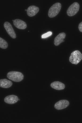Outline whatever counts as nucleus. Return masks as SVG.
I'll list each match as a JSON object with an SVG mask.
<instances>
[{
  "label": "nucleus",
  "mask_w": 82,
  "mask_h": 123,
  "mask_svg": "<svg viewBox=\"0 0 82 123\" xmlns=\"http://www.w3.org/2000/svg\"><path fill=\"white\" fill-rule=\"evenodd\" d=\"M13 24L17 28L21 29H24L26 28L27 26L26 23L23 21L19 19L14 20Z\"/></svg>",
  "instance_id": "nucleus-7"
},
{
  "label": "nucleus",
  "mask_w": 82,
  "mask_h": 123,
  "mask_svg": "<svg viewBox=\"0 0 82 123\" xmlns=\"http://www.w3.org/2000/svg\"><path fill=\"white\" fill-rule=\"evenodd\" d=\"M79 5L77 2H75L71 4L68 9L67 13L70 16H72L75 15L79 11Z\"/></svg>",
  "instance_id": "nucleus-4"
},
{
  "label": "nucleus",
  "mask_w": 82,
  "mask_h": 123,
  "mask_svg": "<svg viewBox=\"0 0 82 123\" xmlns=\"http://www.w3.org/2000/svg\"><path fill=\"white\" fill-rule=\"evenodd\" d=\"M66 35L65 33L62 32L59 34L55 38L54 41V44L56 46L59 45L64 42Z\"/></svg>",
  "instance_id": "nucleus-10"
},
{
  "label": "nucleus",
  "mask_w": 82,
  "mask_h": 123,
  "mask_svg": "<svg viewBox=\"0 0 82 123\" xmlns=\"http://www.w3.org/2000/svg\"><path fill=\"white\" fill-rule=\"evenodd\" d=\"M69 105V101L66 100H60L56 103L54 107L55 109L58 110L65 109Z\"/></svg>",
  "instance_id": "nucleus-6"
},
{
  "label": "nucleus",
  "mask_w": 82,
  "mask_h": 123,
  "mask_svg": "<svg viewBox=\"0 0 82 123\" xmlns=\"http://www.w3.org/2000/svg\"><path fill=\"white\" fill-rule=\"evenodd\" d=\"M78 27L79 31L82 32V22L79 24Z\"/></svg>",
  "instance_id": "nucleus-15"
},
{
  "label": "nucleus",
  "mask_w": 82,
  "mask_h": 123,
  "mask_svg": "<svg viewBox=\"0 0 82 123\" xmlns=\"http://www.w3.org/2000/svg\"><path fill=\"white\" fill-rule=\"evenodd\" d=\"M4 27L7 32L10 36L13 38L16 37L15 32L11 24L8 22H5L4 24Z\"/></svg>",
  "instance_id": "nucleus-5"
},
{
  "label": "nucleus",
  "mask_w": 82,
  "mask_h": 123,
  "mask_svg": "<svg viewBox=\"0 0 82 123\" xmlns=\"http://www.w3.org/2000/svg\"><path fill=\"white\" fill-rule=\"evenodd\" d=\"M39 8L34 5H31L29 6L27 10V14L30 17H32L36 15L38 12Z\"/></svg>",
  "instance_id": "nucleus-9"
},
{
  "label": "nucleus",
  "mask_w": 82,
  "mask_h": 123,
  "mask_svg": "<svg viewBox=\"0 0 82 123\" xmlns=\"http://www.w3.org/2000/svg\"><path fill=\"white\" fill-rule=\"evenodd\" d=\"M50 86L52 88L57 90H62L65 88V84L59 81H55L51 83Z\"/></svg>",
  "instance_id": "nucleus-11"
},
{
  "label": "nucleus",
  "mask_w": 82,
  "mask_h": 123,
  "mask_svg": "<svg viewBox=\"0 0 82 123\" xmlns=\"http://www.w3.org/2000/svg\"><path fill=\"white\" fill-rule=\"evenodd\" d=\"M82 59V54L79 51L76 50L71 53L69 60L72 64L77 65L80 62Z\"/></svg>",
  "instance_id": "nucleus-2"
},
{
  "label": "nucleus",
  "mask_w": 82,
  "mask_h": 123,
  "mask_svg": "<svg viewBox=\"0 0 82 123\" xmlns=\"http://www.w3.org/2000/svg\"><path fill=\"white\" fill-rule=\"evenodd\" d=\"M8 47L7 42L4 39L0 38V47L3 49H6Z\"/></svg>",
  "instance_id": "nucleus-13"
},
{
  "label": "nucleus",
  "mask_w": 82,
  "mask_h": 123,
  "mask_svg": "<svg viewBox=\"0 0 82 123\" xmlns=\"http://www.w3.org/2000/svg\"><path fill=\"white\" fill-rule=\"evenodd\" d=\"M20 99H18V101H20Z\"/></svg>",
  "instance_id": "nucleus-17"
},
{
  "label": "nucleus",
  "mask_w": 82,
  "mask_h": 123,
  "mask_svg": "<svg viewBox=\"0 0 82 123\" xmlns=\"http://www.w3.org/2000/svg\"><path fill=\"white\" fill-rule=\"evenodd\" d=\"M17 96L14 95H10L5 97L4 99V101L7 103L9 104H15L18 101Z\"/></svg>",
  "instance_id": "nucleus-8"
},
{
  "label": "nucleus",
  "mask_w": 82,
  "mask_h": 123,
  "mask_svg": "<svg viewBox=\"0 0 82 123\" xmlns=\"http://www.w3.org/2000/svg\"><path fill=\"white\" fill-rule=\"evenodd\" d=\"M7 77L9 79L15 82H19L24 78V75L20 72L12 71L8 72L7 75Z\"/></svg>",
  "instance_id": "nucleus-1"
},
{
  "label": "nucleus",
  "mask_w": 82,
  "mask_h": 123,
  "mask_svg": "<svg viewBox=\"0 0 82 123\" xmlns=\"http://www.w3.org/2000/svg\"><path fill=\"white\" fill-rule=\"evenodd\" d=\"M61 5L59 3H56L53 4L48 11L49 17L52 18L56 16L59 13L61 8Z\"/></svg>",
  "instance_id": "nucleus-3"
},
{
  "label": "nucleus",
  "mask_w": 82,
  "mask_h": 123,
  "mask_svg": "<svg viewBox=\"0 0 82 123\" xmlns=\"http://www.w3.org/2000/svg\"><path fill=\"white\" fill-rule=\"evenodd\" d=\"M52 32L49 31L43 34L41 36L42 38H45L48 37L52 35Z\"/></svg>",
  "instance_id": "nucleus-14"
},
{
  "label": "nucleus",
  "mask_w": 82,
  "mask_h": 123,
  "mask_svg": "<svg viewBox=\"0 0 82 123\" xmlns=\"http://www.w3.org/2000/svg\"><path fill=\"white\" fill-rule=\"evenodd\" d=\"M12 84L11 81L6 79H2L0 80V87L2 88H8L12 86Z\"/></svg>",
  "instance_id": "nucleus-12"
},
{
  "label": "nucleus",
  "mask_w": 82,
  "mask_h": 123,
  "mask_svg": "<svg viewBox=\"0 0 82 123\" xmlns=\"http://www.w3.org/2000/svg\"><path fill=\"white\" fill-rule=\"evenodd\" d=\"M27 9H25V11H27Z\"/></svg>",
  "instance_id": "nucleus-16"
}]
</instances>
